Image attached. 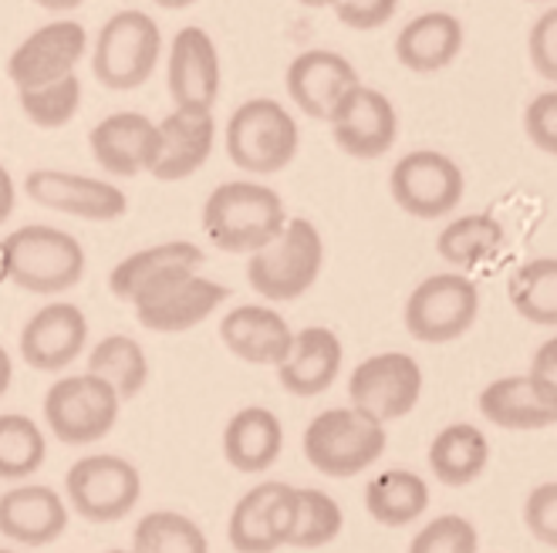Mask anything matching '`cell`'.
<instances>
[{
    "label": "cell",
    "instance_id": "obj_1",
    "mask_svg": "<svg viewBox=\"0 0 557 553\" xmlns=\"http://www.w3.org/2000/svg\"><path fill=\"white\" fill-rule=\"evenodd\" d=\"M287 223L284 200L264 183L231 179L220 183L203 203V234L223 253H257Z\"/></svg>",
    "mask_w": 557,
    "mask_h": 553
},
{
    "label": "cell",
    "instance_id": "obj_2",
    "mask_svg": "<svg viewBox=\"0 0 557 553\" xmlns=\"http://www.w3.org/2000/svg\"><path fill=\"white\" fill-rule=\"evenodd\" d=\"M0 264H4L11 284H17L27 294L54 298L82 284L88 256L72 234L54 230L48 223H30L4 237Z\"/></svg>",
    "mask_w": 557,
    "mask_h": 553
},
{
    "label": "cell",
    "instance_id": "obj_3",
    "mask_svg": "<svg viewBox=\"0 0 557 553\" xmlns=\"http://www.w3.org/2000/svg\"><path fill=\"white\" fill-rule=\"evenodd\" d=\"M324 267L321 230L305 216H287L284 230L257 253L247 256V280L271 304L305 298Z\"/></svg>",
    "mask_w": 557,
    "mask_h": 553
},
{
    "label": "cell",
    "instance_id": "obj_4",
    "mask_svg": "<svg viewBox=\"0 0 557 553\" xmlns=\"http://www.w3.org/2000/svg\"><path fill=\"white\" fill-rule=\"evenodd\" d=\"M226 155L250 176H274L287 169L301 149L298 118L274 99H250L234 109L223 128Z\"/></svg>",
    "mask_w": 557,
    "mask_h": 553
},
{
    "label": "cell",
    "instance_id": "obj_5",
    "mask_svg": "<svg viewBox=\"0 0 557 553\" xmlns=\"http://www.w3.org/2000/svg\"><path fill=\"white\" fill-rule=\"evenodd\" d=\"M385 426L351 405L318 412L305 429V460L332 479L372 469L385 452Z\"/></svg>",
    "mask_w": 557,
    "mask_h": 553
},
{
    "label": "cell",
    "instance_id": "obj_6",
    "mask_svg": "<svg viewBox=\"0 0 557 553\" xmlns=\"http://www.w3.org/2000/svg\"><path fill=\"white\" fill-rule=\"evenodd\" d=\"M162 61V30L146 11H119L98 30L91 48V72L112 91L143 88Z\"/></svg>",
    "mask_w": 557,
    "mask_h": 553
},
{
    "label": "cell",
    "instance_id": "obj_7",
    "mask_svg": "<svg viewBox=\"0 0 557 553\" xmlns=\"http://www.w3.org/2000/svg\"><path fill=\"white\" fill-rule=\"evenodd\" d=\"M122 399L112 385L85 375L58 378L45 395V422L61 445H95L102 442L119 422Z\"/></svg>",
    "mask_w": 557,
    "mask_h": 553
},
{
    "label": "cell",
    "instance_id": "obj_8",
    "mask_svg": "<svg viewBox=\"0 0 557 553\" xmlns=\"http://www.w3.org/2000/svg\"><path fill=\"white\" fill-rule=\"evenodd\" d=\"M64 493L72 510L88 524H115L136 510L143 497V473L112 452H91L64 476Z\"/></svg>",
    "mask_w": 557,
    "mask_h": 553
},
{
    "label": "cell",
    "instance_id": "obj_9",
    "mask_svg": "<svg viewBox=\"0 0 557 553\" xmlns=\"http://www.w3.org/2000/svg\"><path fill=\"white\" fill-rule=\"evenodd\" d=\"M480 314V287L467 274H433L412 287L403 321L422 344H449L463 338Z\"/></svg>",
    "mask_w": 557,
    "mask_h": 553
},
{
    "label": "cell",
    "instance_id": "obj_10",
    "mask_svg": "<svg viewBox=\"0 0 557 553\" xmlns=\"http://www.w3.org/2000/svg\"><path fill=\"white\" fill-rule=\"evenodd\" d=\"M388 192L396 206L416 219H443L463 203L467 176L446 152H406L388 173Z\"/></svg>",
    "mask_w": 557,
    "mask_h": 553
},
{
    "label": "cell",
    "instance_id": "obj_11",
    "mask_svg": "<svg viewBox=\"0 0 557 553\" xmlns=\"http://www.w3.org/2000/svg\"><path fill=\"white\" fill-rule=\"evenodd\" d=\"M226 298H231V290L223 284L203 277L200 271H180L136 294L133 311L146 331L180 335L203 324Z\"/></svg>",
    "mask_w": 557,
    "mask_h": 553
},
{
    "label": "cell",
    "instance_id": "obj_12",
    "mask_svg": "<svg viewBox=\"0 0 557 553\" xmlns=\"http://www.w3.org/2000/svg\"><path fill=\"white\" fill-rule=\"evenodd\" d=\"M422 395V368L406 351H382L366 357L348 378L351 409L375 418L379 426L406 418Z\"/></svg>",
    "mask_w": 557,
    "mask_h": 553
},
{
    "label": "cell",
    "instance_id": "obj_13",
    "mask_svg": "<svg viewBox=\"0 0 557 553\" xmlns=\"http://www.w3.org/2000/svg\"><path fill=\"white\" fill-rule=\"evenodd\" d=\"M294 516H298V490L290 482H257L234 503L226 537L237 553H274L287 546Z\"/></svg>",
    "mask_w": 557,
    "mask_h": 553
},
{
    "label": "cell",
    "instance_id": "obj_14",
    "mask_svg": "<svg viewBox=\"0 0 557 553\" xmlns=\"http://www.w3.org/2000/svg\"><path fill=\"white\" fill-rule=\"evenodd\" d=\"M24 192L30 203L88 223H112L128 213V197L115 183L82 173L30 169L24 179Z\"/></svg>",
    "mask_w": 557,
    "mask_h": 553
},
{
    "label": "cell",
    "instance_id": "obj_15",
    "mask_svg": "<svg viewBox=\"0 0 557 553\" xmlns=\"http://www.w3.org/2000/svg\"><path fill=\"white\" fill-rule=\"evenodd\" d=\"M85 51H88V35L78 21L64 17V21L41 24L11 51L8 78L14 81L17 91L61 81V78L75 75Z\"/></svg>",
    "mask_w": 557,
    "mask_h": 553
},
{
    "label": "cell",
    "instance_id": "obj_16",
    "mask_svg": "<svg viewBox=\"0 0 557 553\" xmlns=\"http://www.w3.org/2000/svg\"><path fill=\"white\" fill-rule=\"evenodd\" d=\"M335 146L351 159H382L399 139V112L388 102V95L369 85H355L338 109L327 118Z\"/></svg>",
    "mask_w": 557,
    "mask_h": 553
},
{
    "label": "cell",
    "instance_id": "obj_17",
    "mask_svg": "<svg viewBox=\"0 0 557 553\" xmlns=\"http://www.w3.org/2000/svg\"><path fill=\"white\" fill-rule=\"evenodd\" d=\"M216 142L213 112H186L173 109L162 122H156L152 149L146 173L159 183H180L200 173Z\"/></svg>",
    "mask_w": 557,
    "mask_h": 553
},
{
    "label": "cell",
    "instance_id": "obj_18",
    "mask_svg": "<svg viewBox=\"0 0 557 553\" xmlns=\"http://www.w3.org/2000/svg\"><path fill=\"white\" fill-rule=\"evenodd\" d=\"M220 51L210 30L203 27H183L166 54V85L176 109L186 112H213L220 99Z\"/></svg>",
    "mask_w": 557,
    "mask_h": 553
},
{
    "label": "cell",
    "instance_id": "obj_19",
    "mask_svg": "<svg viewBox=\"0 0 557 553\" xmlns=\"http://www.w3.org/2000/svg\"><path fill=\"white\" fill-rule=\"evenodd\" d=\"M88 344V317L72 301L38 307L21 328V357L35 372H64Z\"/></svg>",
    "mask_w": 557,
    "mask_h": 553
},
{
    "label": "cell",
    "instance_id": "obj_20",
    "mask_svg": "<svg viewBox=\"0 0 557 553\" xmlns=\"http://www.w3.org/2000/svg\"><path fill=\"white\" fill-rule=\"evenodd\" d=\"M284 85H287L290 102L298 105V112H305L308 118L327 122L345 95L362 81H358L355 64L345 54L314 48L287 64Z\"/></svg>",
    "mask_w": 557,
    "mask_h": 553
},
{
    "label": "cell",
    "instance_id": "obj_21",
    "mask_svg": "<svg viewBox=\"0 0 557 553\" xmlns=\"http://www.w3.org/2000/svg\"><path fill=\"white\" fill-rule=\"evenodd\" d=\"M342 362H345L342 338L332 328L311 324V328H301L294 335L287 357L277 365V381L287 395L314 399L335 385Z\"/></svg>",
    "mask_w": 557,
    "mask_h": 553
},
{
    "label": "cell",
    "instance_id": "obj_22",
    "mask_svg": "<svg viewBox=\"0 0 557 553\" xmlns=\"http://www.w3.org/2000/svg\"><path fill=\"white\" fill-rule=\"evenodd\" d=\"M220 338L234 357L247 365L277 368L294 341L290 324L268 304H240L220 317Z\"/></svg>",
    "mask_w": 557,
    "mask_h": 553
},
{
    "label": "cell",
    "instance_id": "obj_23",
    "mask_svg": "<svg viewBox=\"0 0 557 553\" xmlns=\"http://www.w3.org/2000/svg\"><path fill=\"white\" fill-rule=\"evenodd\" d=\"M69 530V506L41 482L14 486L0 497V533L21 546H48Z\"/></svg>",
    "mask_w": 557,
    "mask_h": 553
},
{
    "label": "cell",
    "instance_id": "obj_24",
    "mask_svg": "<svg viewBox=\"0 0 557 553\" xmlns=\"http://www.w3.org/2000/svg\"><path fill=\"white\" fill-rule=\"evenodd\" d=\"M480 415L510 432H537L557 426V402L531 375H507L480 392Z\"/></svg>",
    "mask_w": 557,
    "mask_h": 553
},
{
    "label": "cell",
    "instance_id": "obj_25",
    "mask_svg": "<svg viewBox=\"0 0 557 553\" xmlns=\"http://www.w3.org/2000/svg\"><path fill=\"white\" fill-rule=\"evenodd\" d=\"M156 122L143 112H112L88 133L95 162L115 179H133L146 173Z\"/></svg>",
    "mask_w": 557,
    "mask_h": 553
},
{
    "label": "cell",
    "instance_id": "obj_26",
    "mask_svg": "<svg viewBox=\"0 0 557 553\" xmlns=\"http://www.w3.org/2000/svg\"><path fill=\"white\" fill-rule=\"evenodd\" d=\"M463 41L467 35H463L460 17L446 11H425L399 30L396 58L403 68L416 75H436L460 58Z\"/></svg>",
    "mask_w": 557,
    "mask_h": 553
},
{
    "label": "cell",
    "instance_id": "obj_27",
    "mask_svg": "<svg viewBox=\"0 0 557 553\" xmlns=\"http://www.w3.org/2000/svg\"><path fill=\"white\" fill-rule=\"evenodd\" d=\"M203 260H207V253L196 243H189V240L152 243L146 250H136V253H128L125 260H119L115 271L109 274V290L119 301L133 304L136 294H143V290L152 287L156 280L173 277L180 271H200Z\"/></svg>",
    "mask_w": 557,
    "mask_h": 553
},
{
    "label": "cell",
    "instance_id": "obj_28",
    "mask_svg": "<svg viewBox=\"0 0 557 553\" xmlns=\"http://www.w3.org/2000/svg\"><path fill=\"white\" fill-rule=\"evenodd\" d=\"M284 449L281 418L264 405H247L223 429V455L237 473H268Z\"/></svg>",
    "mask_w": 557,
    "mask_h": 553
},
{
    "label": "cell",
    "instance_id": "obj_29",
    "mask_svg": "<svg viewBox=\"0 0 557 553\" xmlns=\"http://www.w3.org/2000/svg\"><path fill=\"white\" fill-rule=\"evenodd\" d=\"M490 463V442L473 422H453L430 442V469L443 486H470Z\"/></svg>",
    "mask_w": 557,
    "mask_h": 553
},
{
    "label": "cell",
    "instance_id": "obj_30",
    "mask_svg": "<svg viewBox=\"0 0 557 553\" xmlns=\"http://www.w3.org/2000/svg\"><path fill=\"white\" fill-rule=\"evenodd\" d=\"M430 506V482L412 469H385L366 486V510L382 527H409Z\"/></svg>",
    "mask_w": 557,
    "mask_h": 553
},
{
    "label": "cell",
    "instance_id": "obj_31",
    "mask_svg": "<svg viewBox=\"0 0 557 553\" xmlns=\"http://www.w3.org/2000/svg\"><path fill=\"white\" fill-rule=\"evenodd\" d=\"M507 234L500 219H494L490 213H470V216H456L449 219L440 237H436V253L446 260L456 271H470L486 264L504 247Z\"/></svg>",
    "mask_w": 557,
    "mask_h": 553
},
{
    "label": "cell",
    "instance_id": "obj_32",
    "mask_svg": "<svg viewBox=\"0 0 557 553\" xmlns=\"http://www.w3.org/2000/svg\"><path fill=\"white\" fill-rule=\"evenodd\" d=\"M88 372L95 378H102L106 385H112V392L128 402L143 395V388L149 381V357H146V348L128 338V335H109L102 338L91 354H88Z\"/></svg>",
    "mask_w": 557,
    "mask_h": 553
},
{
    "label": "cell",
    "instance_id": "obj_33",
    "mask_svg": "<svg viewBox=\"0 0 557 553\" xmlns=\"http://www.w3.org/2000/svg\"><path fill=\"white\" fill-rule=\"evenodd\" d=\"M507 298L523 321L557 328V256L520 264L507 280Z\"/></svg>",
    "mask_w": 557,
    "mask_h": 553
},
{
    "label": "cell",
    "instance_id": "obj_34",
    "mask_svg": "<svg viewBox=\"0 0 557 553\" xmlns=\"http://www.w3.org/2000/svg\"><path fill=\"white\" fill-rule=\"evenodd\" d=\"M136 553H210L203 527L176 510H152L133 530Z\"/></svg>",
    "mask_w": 557,
    "mask_h": 553
},
{
    "label": "cell",
    "instance_id": "obj_35",
    "mask_svg": "<svg viewBox=\"0 0 557 553\" xmlns=\"http://www.w3.org/2000/svg\"><path fill=\"white\" fill-rule=\"evenodd\" d=\"M48 460V439L35 418L21 412L0 415V479H27Z\"/></svg>",
    "mask_w": 557,
    "mask_h": 553
},
{
    "label": "cell",
    "instance_id": "obj_36",
    "mask_svg": "<svg viewBox=\"0 0 557 553\" xmlns=\"http://www.w3.org/2000/svg\"><path fill=\"white\" fill-rule=\"evenodd\" d=\"M345 527V513L335 497H327L324 490L314 486H301L298 490V516H294V530L287 546L294 550H318L338 540Z\"/></svg>",
    "mask_w": 557,
    "mask_h": 553
},
{
    "label": "cell",
    "instance_id": "obj_37",
    "mask_svg": "<svg viewBox=\"0 0 557 553\" xmlns=\"http://www.w3.org/2000/svg\"><path fill=\"white\" fill-rule=\"evenodd\" d=\"M82 78L78 75H69L61 81H51V85H41V88H24L17 91V102H21V112L30 125L38 128H64L82 109Z\"/></svg>",
    "mask_w": 557,
    "mask_h": 553
},
{
    "label": "cell",
    "instance_id": "obj_38",
    "mask_svg": "<svg viewBox=\"0 0 557 553\" xmlns=\"http://www.w3.org/2000/svg\"><path fill=\"white\" fill-rule=\"evenodd\" d=\"M480 533L460 513H446L430 519L409 543V553H476Z\"/></svg>",
    "mask_w": 557,
    "mask_h": 553
},
{
    "label": "cell",
    "instance_id": "obj_39",
    "mask_svg": "<svg viewBox=\"0 0 557 553\" xmlns=\"http://www.w3.org/2000/svg\"><path fill=\"white\" fill-rule=\"evenodd\" d=\"M528 54H531V64L534 72L544 78V81H554L557 85V4L547 8L528 35Z\"/></svg>",
    "mask_w": 557,
    "mask_h": 553
},
{
    "label": "cell",
    "instance_id": "obj_40",
    "mask_svg": "<svg viewBox=\"0 0 557 553\" xmlns=\"http://www.w3.org/2000/svg\"><path fill=\"white\" fill-rule=\"evenodd\" d=\"M523 524L541 543L557 546V482L534 486L528 503H523Z\"/></svg>",
    "mask_w": 557,
    "mask_h": 553
},
{
    "label": "cell",
    "instance_id": "obj_41",
    "mask_svg": "<svg viewBox=\"0 0 557 553\" xmlns=\"http://www.w3.org/2000/svg\"><path fill=\"white\" fill-rule=\"evenodd\" d=\"M523 133L541 152L557 155V88L541 91L528 105V112H523Z\"/></svg>",
    "mask_w": 557,
    "mask_h": 553
},
{
    "label": "cell",
    "instance_id": "obj_42",
    "mask_svg": "<svg viewBox=\"0 0 557 553\" xmlns=\"http://www.w3.org/2000/svg\"><path fill=\"white\" fill-rule=\"evenodd\" d=\"M335 17L351 30H379L399 11V0H332Z\"/></svg>",
    "mask_w": 557,
    "mask_h": 553
},
{
    "label": "cell",
    "instance_id": "obj_43",
    "mask_svg": "<svg viewBox=\"0 0 557 553\" xmlns=\"http://www.w3.org/2000/svg\"><path fill=\"white\" fill-rule=\"evenodd\" d=\"M544 392L557 402V338H547L537 351H534V362L528 372Z\"/></svg>",
    "mask_w": 557,
    "mask_h": 553
},
{
    "label": "cell",
    "instance_id": "obj_44",
    "mask_svg": "<svg viewBox=\"0 0 557 553\" xmlns=\"http://www.w3.org/2000/svg\"><path fill=\"white\" fill-rule=\"evenodd\" d=\"M14 203H17V186H14V176L0 166V223H8L11 213H14Z\"/></svg>",
    "mask_w": 557,
    "mask_h": 553
},
{
    "label": "cell",
    "instance_id": "obj_45",
    "mask_svg": "<svg viewBox=\"0 0 557 553\" xmlns=\"http://www.w3.org/2000/svg\"><path fill=\"white\" fill-rule=\"evenodd\" d=\"M11 381H14V362H11V354H8V348L0 344V399L8 395V388H11Z\"/></svg>",
    "mask_w": 557,
    "mask_h": 553
},
{
    "label": "cell",
    "instance_id": "obj_46",
    "mask_svg": "<svg viewBox=\"0 0 557 553\" xmlns=\"http://www.w3.org/2000/svg\"><path fill=\"white\" fill-rule=\"evenodd\" d=\"M38 8H45V11H75V8H82L85 0H35Z\"/></svg>",
    "mask_w": 557,
    "mask_h": 553
},
{
    "label": "cell",
    "instance_id": "obj_47",
    "mask_svg": "<svg viewBox=\"0 0 557 553\" xmlns=\"http://www.w3.org/2000/svg\"><path fill=\"white\" fill-rule=\"evenodd\" d=\"M156 8H162V11H183V8H193L196 0H152Z\"/></svg>",
    "mask_w": 557,
    "mask_h": 553
},
{
    "label": "cell",
    "instance_id": "obj_48",
    "mask_svg": "<svg viewBox=\"0 0 557 553\" xmlns=\"http://www.w3.org/2000/svg\"><path fill=\"white\" fill-rule=\"evenodd\" d=\"M298 4H305V8H327L332 0H298Z\"/></svg>",
    "mask_w": 557,
    "mask_h": 553
},
{
    "label": "cell",
    "instance_id": "obj_49",
    "mask_svg": "<svg viewBox=\"0 0 557 553\" xmlns=\"http://www.w3.org/2000/svg\"><path fill=\"white\" fill-rule=\"evenodd\" d=\"M109 553H136V550H122V546H115V550H109Z\"/></svg>",
    "mask_w": 557,
    "mask_h": 553
},
{
    "label": "cell",
    "instance_id": "obj_50",
    "mask_svg": "<svg viewBox=\"0 0 557 553\" xmlns=\"http://www.w3.org/2000/svg\"><path fill=\"white\" fill-rule=\"evenodd\" d=\"M531 4H547V0H531Z\"/></svg>",
    "mask_w": 557,
    "mask_h": 553
},
{
    "label": "cell",
    "instance_id": "obj_51",
    "mask_svg": "<svg viewBox=\"0 0 557 553\" xmlns=\"http://www.w3.org/2000/svg\"><path fill=\"white\" fill-rule=\"evenodd\" d=\"M0 553H17V550H0Z\"/></svg>",
    "mask_w": 557,
    "mask_h": 553
}]
</instances>
